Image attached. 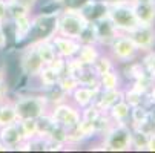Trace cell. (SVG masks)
<instances>
[{"label":"cell","mask_w":155,"mask_h":153,"mask_svg":"<svg viewBox=\"0 0 155 153\" xmlns=\"http://www.w3.org/2000/svg\"><path fill=\"white\" fill-rule=\"evenodd\" d=\"M17 118L20 120H28V118H38L40 115L49 112V104L46 100L43 98V95L38 94H21L12 98Z\"/></svg>","instance_id":"6da1fadb"},{"label":"cell","mask_w":155,"mask_h":153,"mask_svg":"<svg viewBox=\"0 0 155 153\" xmlns=\"http://www.w3.org/2000/svg\"><path fill=\"white\" fill-rule=\"evenodd\" d=\"M101 150L127 151L132 148L129 123H114L101 135Z\"/></svg>","instance_id":"7a4b0ae2"},{"label":"cell","mask_w":155,"mask_h":153,"mask_svg":"<svg viewBox=\"0 0 155 153\" xmlns=\"http://www.w3.org/2000/svg\"><path fill=\"white\" fill-rule=\"evenodd\" d=\"M107 18L112 21V25L120 34H129L138 26V21L130 8V0H123V2L109 5Z\"/></svg>","instance_id":"3957f363"},{"label":"cell","mask_w":155,"mask_h":153,"mask_svg":"<svg viewBox=\"0 0 155 153\" xmlns=\"http://www.w3.org/2000/svg\"><path fill=\"white\" fill-rule=\"evenodd\" d=\"M87 23L86 18L81 15L78 8L66 6L61 9V12L57 17V34L71 37V38H78L81 29Z\"/></svg>","instance_id":"277c9868"},{"label":"cell","mask_w":155,"mask_h":153,"mask_svg":"<svg viewBox=\"0 0 155 153\" xmlns=\"http://www.w3.org/2000/svg\"><path fill=\"white\" fill-rule=\"evenodd\" d=\"M107 54L114 58L115 63H129V61H134L140 51L137 49L135 43L132 41V38L127 34H118L117 38L110 43L107 46Z\"/></svg>","instance_id":"5b68a950"},{"label":"cell","mask_w":155,"mask_h":153,"mask_svg":"<svg viewBox=\"0 0 155 153\" xmlns=\"http://www.w3.org/2000/svg\"><path fill=\"white\" fill-rule=\"evenodd\" d=\"M49 115L52 116V120L57 124L66 127L68 130L75 127L81 120L80 109L69 101H63V103H58L55 106H51L49 107Z\"/></svg>","instance_id":"8992f818"},{"label":"cell","mask_w":155,"mask_h":153,"mask_svg":"<svg viewBox=\"0 0 155 153\" xmlns=\"http://www.w3.org/2000/svg\"><path fill=\"white\" fill-rule=\"evenodd\" d=\"M57 17L58 15L43 14V12L32 15V29L29 40L31 41L51 40L57 34Z\"/></svg>","instance_id":"52a82bcc"},{"label":"cell","mask_w":155,"mask_h":153,"mask_svg":"<svg viewBox=\"0 0 155 153\" xmlns=\"http://www.w3.org/2000/svg\"><path fill=\"white\" fill-rule=\"evenodd\" d=\"M18 64H20V71L21 75L26 78H35L41 68L45 66L34 46V43H28V45L20 51L18 54Z\"/></svg>","instance_id":"ba28073f"},{"label":"cell","mask_w":155,"mask_h":153,"mask_svg":"<svg viewBox=\"0 0 155 153\" xmlns=\"http://www.w3.org/2000/svg\"><path fill=\"white\" fill-rule=\"evenodd\" d=\"M140 52L146 54L153 49L155 46V28L153 26H146V25H138L132 32L127 34Z\"/></svg>","instance_id":"9c48e42d"},{"label":"cell","mask_w":155,"mask_h":153,"mask_svg":"<svg viewBox=\"0 0 155 153\" xmlns=\"http://www.w3.org/2000/svg\"><path fill=\"white\" fill-rule=\"evenodd\" d=\"M130 8L138 25L155 26V0H130Z\"/></svg>","instance_id":"30bf717a"},{"label":"cell","mask_w":155,"mask_h":153,"mask_svg":"<svg viewBox=\"0 0 155 153\" xmlns=\"http://www.w3.org/2000/svg\"><path fill=\"white\" fill-rule=\"evenodd\" d=\"M51 43L55 48V52L57 55L63 57V58H72L78 54L80 51V41L77 38H71V37H64V35H58L55 34L52 38H51Z\"/></svg>","instance_id":"8fae6325"},{"label":"cell","mask_w":155,"mask_h":153,"mask_svg":"<svg viewBox=\"0 0 155 153\" xmlns=\"http://www.w3.org/2000/svg\"><path fill=\"white\" fill-rule=\"evenodd\" d=\"M81 15L86 18V21H98L104 17H107L109 3L104 0H86V2L78 8Z\"/></svg>","instance_id":"7c38bea8"},{"label":"cell","mask_w":155,"mask_h":153,"mask_svg":"<svg viewBox=\"0 0 155 153\" xmlns=\"http://www.w3.org/2000/svg\"><path fill=\"white\" fill-rule=\"evenodd\" d=\"M0 141H2L9 150H17L18 148V145L25 141V136H23V133H21L18 121L0 127Z\"/></svg>","instance_id":"4fadbf2b"},{"label":"cell","mask_w":155,"mask_h":153,"mask_svg":"<svg viewBox=\"0 0 155 153\" xmlns=\"http://www.w3.org/2000/svg\"><path fill=\"white\" fill-rule=\"evenodd\" d=\"M95 28H97V43L100 48H107L120 34L107 17L95 21Z\"/></svg>","instance_id":"5bb4252c"},{"label":"cell","mask_w":155,"mask_h":153,"mask_svg":"<svg viewBox=\"0 0 155 153\" xmlns=\"http://www.w3.org/2000/svg\"><path fill=\"white\" fill-rule=\"evenodd\" d=\"M100 89H91V87H87V86H78L75 87V89L71 92V101L74 106H77L78 109H83L86 106H89L95 101L97 95H98Z\"/></svg>","instance_id":"9a60e30c"},{"label":"cell","mask_w":155,"mask_h":153,"mask_svg":"<svg viewBox=\"0 0 155 153\" xmlns=\"http://www.w3.org/2000/svg\"><path fill=\"white\" fill-rule=\"evenodd\" d=\"M32 29V14L23 15L17 20H14V45H20L26 40H29Z\"/></svg>","instance_id":"2e32d148"},{"label":"cell","mask_w":155,"mask_h":153,"mask_svg":"<svg viewBox=\"0 0 155 153\" xmlns=\"http://www.w3.org/2000/svg\"><path fill=\"white\" fill-rule=\"evenodd\" d=\"M121 98H123L121 89H100L94 103L101 109V112H107L110 109V106H114Z\"/></svg>","instance_id":"e0dca14e"},{"label":"cell","mask_w":155,"mask_h":153,"mask_svg":"<svg viewBox=\"0 0 155 153\" xmlns=\"http://www.w3.org/2000/svg\"><path fill=\"white\" fill-rule=\"evenodd\" d=\"M43 98L46 100V103L51 106H55L58 103H63V101H68V94H66L61 87L57 84H52V86H46V87H41V89L38 91Z\"/></svg>","instance_id":"ac0fdd59"},{"label":"cell","mask_w":155,"mask_h":153,"mask_svg":"<svg viewBox=\"0 0 155 153\" xmlns=\"http://www.w3.org/2000/svg\"><path fill=\"white\" fill-rule=\"evenodd\" d=\"M107 115L110 116V120H112L114 123H129L130 106L121 98L114 106H110V109L107 110Z\"/></svg>","instance_id":"d6986e66"},{"label":"cell","mask_w":155,"mask_h":153,"mask_svg":"<svg viewBox=\"0 0 155 153\" xmlns=\"http://www.w3.org/2000/svg\"><path fill=\"white\" fill-rule=\"evenodd\" d=\"M17 121H18V118H17L14 103L11 98H6L5 101L0 103V127L17 123Z\"/></svg>","instance_id":"ffe728a7"},{"label":"cell","mask_w":155,"mask_h":153,"mask_svg":"<svg viewBox=\"0 0 155 153\" xmlns=\"http://www.w3.org/2000/svg\"><path fill=\"white\" fill-rule=\"evenodd\" d=\"M32 43H34V46H35L43 64H49L57 57L55 48L51 43V40H37V41H32Z\"/></svg>","instance_id":"44dd1931"},{"label":"cell","mask_w":155,"mask_h":153,"mask_svg":"<svg viewBox=\"0 0 155 153\" xmlns=\"http://www.w3.org/2000/svg\"><path fill=\"white\" fill-rule=\"evenodd\" d=\"M98 84H100V89H121L120 72L117 71V68L98 75Z\"/></svg>","instance_id":"7402d4cb"},{"label":"cell","mask_w":155,"mask_h":153,"mask_svg":"<svg viewBox=\"0 0 155 153\" xmlns=\"http://www.w3.org/2000/svg\"><path fill=\"white\" fill-rule=\"evenodd\" d=\"M100 54H101V51H100L98 45H81L77 57L81 63L87 64V66H92L94 61L98 58Z\"/></svg>","instance_id":"603a6c76"},{"label":"cell","mask_w":155,"mask_h":153,"mask_svg":"<svg viewBox=\"0 0 155 153\" xmlns=\"http://www.w3.org/2000/svg\"><path fill=\"white\" fill-rule=\"evenodd\" d=\"M35 80H38V83H40V89H41V87L57 84L58 80H60V74H58L54 68H51L49 64H45V66L41 68V71L38 72V75L35 77Z\"/></svg>","instance_id":"cb8c5ba5"},{"label":"cell","mask_w":155,"mask_h":153,"mask_svg":"<svg viewBox=\"0 0 155 153\" xmlns=\"http://www.w3.org/2000/svg\"><path fill=\"white\" fill-rule=\"evenodd\" d=\"M35 123H37V136H40V138H48V135L51 133V130L55 126V121L52 120L49 112L35 118Z\"/></svg>","instance_id":"d4e9b609"},{"label":"cell","mask_w":155,"mask_h":153,"mask_svg":"<svg viewBox=\"0 0 155 153\" xmlns=\"http://www.w3.org/2000/svg\"><path fill=\"white\" fill-rule=\"evenodd\" d=\"M114 68H117V63L114 61V58L110 57L109 54H103V52L98 55V58L92 64V69H94V72L97 75H101V74L114 69Z\"/></svg>","instance_id":"484cf974"},{"label":"cell","mask_w":155,"mask_h":153,"mask_svg":"<svg viewBox=\"0 0 155 153\" xmlns=\"http://www.w3.org/2000/svg\"><path fill=\"white\" fill-rule=\"evenodd\" d=\"M80 45H98L97 43V28L94 21H87L84 25V28L81 29L78 38Z\"/></svg>","instance_id":"4316f807"},{"label":"cell","mask_w":155,"mask_h":153,"mask_svg":"<svg viewBox=\"0 0 155 153\" xmlns=\"http://www.w3.org/2000/svg\"><path fill=\"white\" fill-rule=\"evenodd\" d=\"M32 14V11L29 8H26L25 5H21L18 2H14V0H8V5H6V18L9 20H17L23 15Z\"/></svg>","instance_id":"83f0119b"},{"label":"cell","mask_w":155,"mask_h":153,"mask_svg":"<svg viewBox=\"0 0 155 153\" xmlns=\"http://www.w3.org/2000/svg\"><path fill=\"white\" fill-rule=\"evenodd\" d=\"M123 100L130 106V107H135L140 104H146V95L138 92L134 87H129V89L123 91Z\"/></svg>","instance_id":"f1b7e54d"},{"label":"cell","mask_w":155,"mask_h":153,"mask_svg":"<svg viewBox=\"0 0 155 153\" xmlns=\"http://www.w3.org/2000/svg\"><path fill=\"white\" fill-rule=\"evenodd\" d=\"M130 139H132V148L135 150H146L149 136L143 133L137 127H130Z\"/></svg>","instance_id":"f546056e"},{"label":"cell","mask_w":155,"mask_h":153,"mask_svg":"<svg viewBox=\"0 0 155 153\" xmlns=\"http://www.w3.org/2000/svg\"><path fill=\"white\" fill-rule=\"evenodd\" d=\"M149 116V107L146 104H140L135 107H130V116H129V126H137L144 118Z\"/></svg>","instance_id":"4dcf8cb0"},{"label":"cell","mask_w":155,"mask_h":153,"mask_svg":"<svg viewBox=\"0 0 155 153\" xmlns=\"http://www.w3.org/2000/svg\"><path fill=\"white\" fill-rule=\"evenodd\" d=\"M46 139H49L52 142H57V144H61V145H66L68 144V129L55 123L54 129L51 130V133L48 135Z\"/></svg>","instance_id":"1f68e13d"},{"label":"cell","mask_w":155,"mask_h":153,"mask_svg":"<svg viewBox=\"0 0 155 153\" xmlns=\"http://www.w3.org/2000/svg\"><path fill=\"white\" fill-rule=\"evenodd\" d=\"M58 86L61 87V89L68 94V97L71 95V92L75 89V87L80 86V83L77 81V78L71 74H61L60 75V80H58Z\"/></svg>","instance_id":"d6a6232c"},{"label":"cell","mask_w":155,"mask_h":153,"mask_svg":"<svg viewBox=\"0 0 155 153\" xmlns=\"http://www.w3.org/2000/svg\"><path fill=\"white\" fill-rule=\"evenodd\" d=\"M18 124H20L21 133H23L25 139H29V138L37 136V123H35V120H32V118H28V120H20V121H18Z\"/></svg>","instance_id":"836d02e7"},{"label":"cell","mask_w":155,"mask_h":153,"mask_svg":"<svg viewBox=\"0 0 155 153\" xmlns=\"http://www.w3.org/2000/svg\"><path fill=\"white\" fill-rule=\"evenodd\" d=\"M130 127H137L138 130H141V132H143V133H146L147 136L155 133V121L152 120V116H150V115H149L147 118H144L140 124H137V126H130Z\"/></svg>","instance_id":"e575fe53"},{"label":"cell","mask_w":155,"mask_h":153,"mask_svg":"<svg viewBox=\"0 0 155 153\" xmlns=\"http://www.w3.org/2000/svg\"><path fill=\"white\" fill-rule=\"evenodd\" d=\"M9 87L11 86L8 84V81H0V103L9 98Z\"/></svg>","instance_id":"d590c367"},{"label":"cell","mask_w":155,"mask_h":153,"mask_svg":"<svg viewBox=\"0 0 155 153\" xmlns=\"http://www.w3.org/2000/svg\"><path fill=\"white\" fill-rule=\"evenodd\" d=\"M8 45H9V41H8V38H6V35H5L3 29H2V25H0V51L6 49V46H8Z\"/></svg>","instance_id":"8d00e7d4"},{"label":"cell","mask_w":155,"mask_h":153,"mask_svg":"<svg viewBox=\"0 0 155 153\" xmlns=\"http://www.w3.org/2000/svg\"><path fill=\"white\" fill-rule=\"evenodd\" d=\"M14 2H18V3H21V5H25L26 8H29L31 11H34V8H35L37 3H38V0H14Z\"/></svg>","instance_id":"74e56055"},{"label":"cell","mask_w":155,"mask_h":153,"mask_svg":"<svg viewBox=\"0 0 155 153\" xmlns=\"http://www.w3.org/2000/svg\"><path fill=\"white\" fill-rule=\"evenodd\" d=\"M6 5L8 0H0V23L6 18Z\"/></svg>","instance_id":"f35d334b"},{"label":"cell","mask_w":155,"mask_h":153,"mask_svg":"<svg viewBox=\"0 0 155 153\" xmlns=\"http://www.w3.org/2000/svg\"><path fill=\"white\" fill-rule=\"evenodd\" d=\"M149 151H155V133L153 135H149V141H147V148Z\"/></svg>","instance_id":"ab89813d"},{"label":"cell","mask_w":155,"mask_h":153,"mask_svg":"<svg viewBox=\"0 0 155 153\" xmlns=\"http://www.w3.org/2000/svg\"><path fill=\"white\" fill-rule=\"evenodd\" d=\"M54 2H57L58 5H61L63 8H66V6H74L77 0H54Z\"/></svg>","instance_id":"60d3db41"},{"label":"cell","mask_w":155,"mask_h":153,"mask_svg":"<svg viewBox=\"0 0 155 153\" xmlns=\"http://www.w3.org/2000/svg\"><path fill=\"white\" fill-rule=\"evenodd\" d=\"M0 81H6V71L3 64H0Z\"/></svg>","instance_id":"b9f144b4"},{"label":"cell","mask_w":155,"mask_h":153,"mask_svg":"<svg viewBox=\"0 0 155 153\" xmlns=\"http://www.w3.org/2000/svg\"><path fill=\"white\" fill-rule=\"evenodd\" d=\"M149 107V115L152 116V120L155 121V104H150V106H147Z\"/></svg>","instance_id":"7bdbcfd3"},{"label":"cell","mask_w":155,"mask_h":153,"mask_svg":"<svg viewBox=\"0 0 155 153\" xmlns=\"http://www.w3.org/2000/svg\"><path fill=\"white\" fill-rule=\"evenodd\" d=\"M8 150H9V148H8V147H6V145L2 142V141H0V151H8Z\"/></svg>","instance_id":"ee69618b"},{"label":"cell","mask_w":155,"mask_h":153,"mask_svg":"<svg viewBox=\"0 0 155 153\" xmlns=\"http://www.w3.org/2000/svg\"><path fill=\"white\" fill-rule=\"evenodd\" d=\"M106 3H109V5H114V3H118V2H123V0H104Z\"/></svg>","instance_id":"f6af8a7d"}]
</instances>
